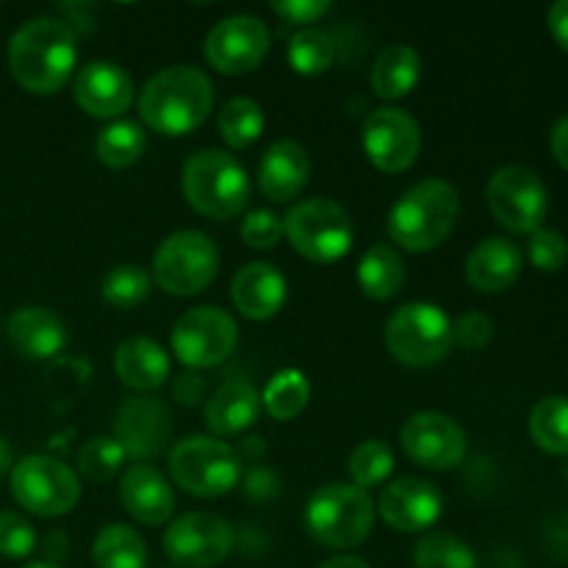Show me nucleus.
I'll list each match as a JSON object with an SVG mask.
<instances>
[{
    "mask_svg": "<svg viewBox=\"0 0 568 568\" xmlns=\"http://www.w3.org/2000/svg\"><path fill=\"white\" fill-rule=\"evenodd\" d=\"M75 33L59 17H37L9 42V70L31 94H55L75 70Z\"/></svg>",
    "mask_w": 568,
    "mask_h": 568,
    "instance_id": "nucleus-1",
    "label": "nucleus"
},
{
    "mask_svg": "<svg viewBox=\"0 0 568 568\" xmlns=\"http://www.w3.org/2000/svg\"><path fill=\"white\" fill-rule=\"evenodd\" d=\"M214 111V83L197 67L175 64L144 83L139 114L164 136H186Z\"/></svg>",
    "mask_w": 568,
    "mask_h": 568,
    "instance_id": "nucleus-2",
    "label": "nucleus"
},
{
    "mask_svg": "<svg viewBox=\"0 0 568 568\" xmlns=\"http://www.w3.org/2000/svg\"><path fill=\"white\" fill-rule=\"evenodd\" d=\"M460 216V197L449 183L422 181L410 186L388 211L394 244L410 253H427L453 233Z\"/></svg>",
    "mask_w": 568,
    "mask_h": 568,
    "instance_id": "nucleus-3",
    "label": "nucleus"
},
{
    "mask_svg": "<svg viewBox=\"0 0 568 568\" xmlns=\"http://www.w3.org/2000/svg\"><path fill=\"white\" fill-rule=\"evenodd\" d=\"M183 194L197 214L233 220L250 200V178L225 150H200L183 164Z\"/></svg>",
    "mask_w": 568,
    "mask_h": 568,
    "instance_id": "nucleus-4",
    "label": "nucleus"
},
{
    "mask_svg": "<svg viewBox=\"0 0 568 568\" xmlns=\"http://www.w3.org/2000/svg\"><path fill=\"white\" fill-rule=\"evenodd\" d=\"M305 527L322 547H358L375 527V503L369 491L353 483H331L322 486L305 505Z\"/></svg>",
    "mask_w": 568,
    "mask_h": 568,
    "instance_id": "nucleus-5",
    "label": "nucleus"
},
{
    "mask_svg": "<svg viewBox=\"0 0 568 568\" xmlns=\"http://www.w3.org/2000/svg\"><path fill=\"white\" fill-rule=\"evenodd\" d=\"M170 475L178 488L200 499L231 491L242 477V460L231 444L216 436H189L170 453Z\"/></svg>",
    "mask_w": 568,
    "mask_h": 568,
    "instance_id": "nucleus-6",
    "label": "nucleus"
},
{
    "mask_svg": "<svg viewBox=\"0 0 568 568\" xmlns=\"http://www.w3.org/2000/svg\"><path fill=\"white\" fill-rule=\"evenodd\" d=\"M386 347L405 366H436L453 347V322L438 305L408 303L388 316Z\"/></svg>",
    "mask_w": 568,
    "mask_h": 568,
    "instance_id": "nucleus-7",
    "label": "nucleus"
},
{
    "mask_svg": "<svg viewBox=\"0 0 568 568\" xmlns=\"http://www.w3.org/2000/svg\"><path fill=\"white\" fill-rule=\"evenodd\" d=\"M216 272H220V250L211 242V236L200 231L172 233L155 250V283L175 297L200 294L211 286Z\"/></svg>",
    "mask_w": 568,
    "mask_h": 568,
    "instance_id": "nucleus-8",
    "label": "nucleus"
},
{
    "mask_svg": "<svg viewBox=\"0 0 568 568\" xmlns=\"http://www.w3.org/2000/svg\"><path fill=\"white\" fill-rule=\"evenodd\" d=\"M283 233L303 258L314 264L338 261L353 244V222L338 203L325 197L303 200L283 220Z\"/></svg>",
    "mask_w": 568,
    "mask_h": 568,
    "instance_id": "nucleus-9",
    "label": "nucleus"
},
{
    "mask_svg": "<svg viewBox=\"0 0 568 568\" xmlns=\"http://www.w3.org/2000/svg\"><path fill=\"white\" fill-rule=\"evenodd\" d=\"M11 497L31 514L64 516L81 499V480L75 471L50 455H28L11 466Z\"/></svg>",
    "mask_w": 568,
    "mask_h": 568,
    "instance_id": "nucleus-10",
    "label": "nucleus"
},
{
    "mask_svg": "<svg viewBox=\"0 0 568 568\" xmlns=\"http://www.w3.org/2000/svg\"><path fill=\"white\" fill-rule=\"evenodd\" d=\"M486 197L494 220L510 233H536L547 220L549 192L530 166L510 164L494 172Z\"/></svg>",
    "mask_w": 568,
    "mask_h": 568,
    "instance_id": "nucleus-11",
    "label": "nucleus"
},
{
    "mask_svg": "<svg viewBox=\"0 0 568 568\" xmlns=\"http://www.w3.org/2000/svg\"><path fill=\"white\" fill-rule=\"evenodd\" d=\"M239 344V327L227 311L200 305L186 311L172 327V349L178 361L192 369L225 364Z\"/></svg>",
    "mask_w": 568,
    "mask_h": 568,
    "instance_id": "nucleus-12",
    "label": "nucleus"
},
{
    "mask_svg": "<svg viewBox=\"0 0 568 568\" xmlns=\"http://www.w3.org/2000/svg\"><path fill=\"white\" fill-rule=\"evenodd\" d=\"M236 547V532L216 514L178 516L164 532V552L183 568H214Z\"/></svg>",
    "mask_w": 568,
    "mask_h": 568,
    "instance_id": "nucleus-13",
    "label": "nucleus"
},
{
    "mask_svg": "<svg viewBox=\"0 0 568 568\" xmlns=\"http://www.w3.org/2000/svg\"><path fill=\"white\" fill-rule=\"evenodd\" d=\"M270 53V31L253 14H233L216 22L205 39V59L222 75L253 72Z\"/></svg>",
    "mask_w": 568,
    "mask_h": 568,
    "instance_id": "nucleus-14",
    "label": "nucleus"
},
{
    "mask_svg": "<svg viewBox=\"0 0 568 568\" xmlns=\"http://www.w3.org/2000/svg\"><path fill=\"white\" fill-rule=\"evenodd\" d=\"M364 150L381 172H405L422 150V128L408 111L375 109L364 122Z\"/></svg>",
    "mask_w": 568,
    "mask_h": 568,
    "instance_id": "nucleus-15",
    "label": "nucleus"
},
{
    "mask_svg": "<svg viewBox=\"0 0 568 568\" xmlns=\"http://www.w3.org/2000/svg\"><path fill=\"white\" fill-rule=\"evenodd\" d=\"M403 449L414 464L425 466L433 471H447L460 466L466 458V442L464 427L455 419L444 414H433V410H422L414 414L403 425Z\"/></svg>",
    "mask_w": 568,
    "mask_h": 568,
    "instance_id": "nucleus-16",
    "label": "nucleus"
},
{
    "mask_svg": "<svg viewBox=\"0 0 568 568\" xmlns=\"http://www.w3.org/2000/svg\"><path fill=\"white\" fill-rule=\"evenodd\" d=\"M116 442L125 458L150 460L159 458L172 438V414L161 399L133 397L122 403L114 422Z\"/></svg>",
    "mask_w": 568,
    "mask_h": 568,
    "instance_id": "nucleus-17",
    "label": "nucleus"
},
{
    "mask_svg": "<svg viewBox=\"0 0 568 568\" xmlns=\"http://www.w3.org/2000/svg\"><path fill=\"white\" fill-rule=\"evenodd\" d=\"M381 516L399 532H425L442 519L444 499L433 483L422 477H399L383 488Z\"/></svg>",
    "mask_w": 568,
    "mask_h": 568,
    "instance_id": "nucleus-18",
    "label": "nucleus"
},
{
    "mask_svg": "<svg viewBox=\"0 0 568 568\" xmlns=\"http://www.w3.org/2000/svg\"><path fill=\"white\" fill-rule=\"evenodd\" d=\"M75 100L87 114L120 116L133 100V81L114 61H89L75 75Z\"/></svg>",
    "mask_w": 568,
    "mask_h": 568,
    "instance_id": "nucleus-19",
    "label": "nucleus"
},
{
    "mask_svg": "<svg viewBox=\"0 0 568 568\" xmlns=\"http://www.w3.org/2000/svg\"><path fill=\"white\" fill-rule=\"evenodd\" d=\"M120 499L128 514L136 521L159 527L172 519L175 510V494L166 477L148 464H136L122 475Z\"/></svg>",
    "mask_w": 568,
    "mask_h": 568,
    "instance_id": "nucleus-20",
    "label": "nucleus"
},
{
    "mask_svg": "<svg viewBox=\"0 0 568 568\" xmlns=\"http://www.w3.org/2000/svg\"><path fill=\"white\" fill-rule=\"evenodd\" d=\"M231 300L247 320L266 322L286 303V277L264 261L242 266L231 283Z\"/></svg>",
    "mask_w": 568,
    "mask_h": 568,
    "instance_id": "nucleus-21",
    "label": "nucleus"
},
{
    "mask_svg": "<svg viewBox=\"0 0 568 568\" xmlns=\"http://www.w3.org/2000/svg\"><path fill=\"white\" fill-rule=\"evenodd\" d=\"M311 178L308 150L297 142H275L258 164V186L272 203H288Z\"/></svg>",
    "mask_w": 568,
    "mask_h": 568,
    "instance_id": "nucleus-22",
    "label": "nucleus"
},
{
    "mask_svg": "<svg viewBox=\"0 0 568 568\" xmlns=\"http://www.w3.org/2000/svg\"><path fill=\"white\" fill-rule=\"evenodd\" d=\"M9 342L20 355L31 361H48L67 344V327L50 308L28 305L9 316Z\"/></svg>",
    "mask_w": 568,
    "mask_h": 568,
    "instance_id": "nucleus-23",
    "label": "nucleus"
},
{
    "mask_svg": "<svg viewBox=\"0 0 568 568\" xmlns=\"http://www.w3.org/2000/svg\"><path fill=\"white\" fill-rule=\"evenodd\" d=\"M525 266V255L510 239L494 236L477 244L466 261V277L483 294H499L514 286Z\"/></svg>",
    "mask_w": 568,
    "mask_h": 568,
    "instance_id": "nucleus-24",
    "label": "nucleus"
},
{
    "mask_svg": "<svg viewBox=\"0 0 568 568\" xmlns=\"http://www.w3.org/2000/svg\"><path fill=\"white\" fill-rule=\"evenodd\" d=\"M261 414V394L253 383L231 381L214 392L205 405V425L216 436H239L255 425Z\"/></svg>",
    "mask_w": 568,
    "mask_h": 568,
    "instance_id": "nucleus-25",
    "label": "nucleus"
},
{
    "mask_svg": "<svg viewBox=\"0 0 568 568\" xmlns=\"http://www.w3.org/2000/svg\"><path fill=\"white\" fill-rule=\"evenodd\" d=\"M114 372L133 392H153L170 377V355L153 338H128L116 347Z\"/></svg>",
    "mask_w": 568,
    "mask_h": 568,
    "instance_id": "nucleus-26",
    "label": "nucleus"
},
{
    "mask_svg": "<svg viewBox=\"0 0 568 568\" xmlns=\"http://www.w3.org/2000/svg\"><path fill=\"white\" fill-rule=\"evenodd\" d=\"M422 78V55L408 44H392L372 67V92L383 100H399L416 89Z\"/></svg>",
    "mask_w": 568,
    "mask_h": 568,
    "instance_id": "nucleus-27",
    "label": "nucleus"
},
{
    "mask_svg": "<svg viewBox=\"0 0 568 568\" xmlns=\"http://www.w3.org/2000/svg\"><path fill=\"white\" fill-rule=\"evenodd\" d=\"M358 283L366 297L392 300L405 286V264L399 253L388 244H375L366 250L358 264Z\"/></svg>",
    "mask_w": 568,
    "mask_h": 568,
    "instance_id": "nucleus-28",
    "label": "nucleus"
},
{
    "mask_svg": "<svg viewBox=\"0 0 568 568\" xmlns=\"http://www.w3.org/2000/svg\"><path fill=\"white\" fill-rule=\"evenodd\" d=\"M92 560L98 568H144L148 544L133 527L109 525L94 538Z\"/></svg>",
    "mask_w": 568,
    "mask_h": 568,
    "instance_id": "nucleus-29",
    "label": "nucleus"
},
{
    "mask_svg": "<svg viewBox=\"0 0 568 568\" xmlns=\"http://www.w3.org/2000/svg\"><path fill=\"white\" fill-rule=\"evenodd\" d=\"M530 436L549 455H568V397H544L530 410Z\"/></svg>",
    "mask_w": 568,
    "mask_h": 568,
    "instance_id": "nucleus-30",
    "label": "nucleus"
},
{
    "mask_svg": "<svg viewBox=\"0 0 568 568\" xmlns=\"http://www.w3.org/2000/svg\"><path fill=\"white\" fill-rule=\"evenodd\" d=\"M308 377L300 369H283L277 375H272V381L266 383L264 394H261V405H264L272 419L288 422L303 414L305 405H308Z\"/></svg>",
    "mask_w": 568,
    "mask_h": 568,
    "instance_id": "nucleus-31",
    "label": "nucleus"
},
{
    "mask_svg": "<svg viewBox=\"0 0 568 568\" xmlns=\"http://www.w3.org/2000/svg\"><path fill=\"white\" fill-rule=\"evenodd\" d=\"M144 148H148V136L144 128L131 120L111 122L100 131L98 136V159L111 170H125L142 159Z\"/></svg>",
    "mask_w": 568,
    "mask_h": 568,
    "instance_id": "nucleus-32",
    "label": "nucleus"
},
{
    "mask_svg": "<svg viewBox=\"0 0 568 568\" xmlns=\"http://www.w3.org/2000/svg\"><path fill=\"white\" fill-rule=\"evenodd\" d=\"M264 111H261V105L250 98H233L231 103L222 105V111L216 114L220 136L236 150L250 148L253 142H258L261 133H264Z\"/></svg>",
    "mask_w": 568,
    "mask_h": 568,
    "instance_id": "nucleus-33",
    "label": "nucleus"
},
{
    "mask_svg": "<svg viewBox=\"0 0 568 568\" xmlns=\"http://www.w3.org/2000/svg\"><path fill=\"white\" fill-rule=\"evenodd\" d=\"M333 59H336V44L325 31L305 28V31L294 33L288 42V64L300 75H322L331 70Z\"/></svg>",
    "mask_w": 568,
    "mask_h": 568,
    "instance_id": "nucleus-34",
    "label": "nucleus"
},
{
    "mask_svg": "<svg viewBox=\"0 0 568 568\" xmlns=\"http://www.w3.org/2000/svg\"><path fill=\"white\" fill-rule=\"evenodd\" d=\"M347 469L349 477H353V486L364 488V491L383 486V483L388 480V475L394 471L392 447H388L386 442H381V438L358 444V447L353 449V455H349Z\"/></svg>",
    "mask_w": 568,
    "mask_h": 568,
    "instance_id": "nucleus-35",
    "label": "nucleus"
},
{
    "mask_svg": "<svg viewBox=\"0 0 568 568\" xmlns=\"http://www.w3.org/2000/svg\"><path fill=\"white\" fill-rule=\"evenodd\" d=\"M414 568H477L475 552L449 532H427L414 549Z\"/></svg>",
    "mask_w": 568,
    "mask_h": 568,
    "instance_id": "nucleus-36",
    "label": "nucleus"
},
{
    "mask_svg": "<svg viewBox=\"0 0 568 568\" xmlns=\"http://www.w3.org/2000/svg\"><path fill=\"white\" fill-rule=\"evenodd\" d=\"M150 275L136 264H120L103 277L100 283V294L109 305L114 308H136L139 303H144L150 294Z\"/></svg>",
    "mask_w": 568,
    "mask_h": 568,
    "instance_id": "nucleus-37",
    "label": "nucleus"
},
{
    "mask_svg": "<svg viewBox=\"0 0 568 568\" xmlns=\"http://www.w3.org/2000/svg\"><path fill=\"white\" fill-rule=\"evenodd\" d=\"M122 460H125V453H122L116 438H89V442L78 449V475L87 477L89 483H105L122 469Z\"/></svg>",
    "mask_w": 568,
    "mask_h": 568,
    "instance_id": "nucleus-38",
    "label": "nucleus"
},
{
    "mask_svg": "<svg viewBox=\"0 0 568 568\" xmlns=\"http://www.w3.org/2000/svg\"><path fill=\"white\" fill-rule=\"evenodd\" d=\"M37 549V530L26 516L14 510L0 514V555L9 560H22Z\"/></svg>",
    "mask_w": 568,
    "mask_h": 568,
    "instance_id": "nucleus-39",
    "label": "nucleus"
},
{
    "mask_svg": "<svg viewBox=\"0 0 568 568\" xmlns=\"http://www.w3.org/2000/svg\"><path fill=\"white\" fill-rule=\"evenodd\" d=\"M527 253H530V261L536 270L558 272L568 261V242L564 233L538 227L536 233H530V247H527Z\"/></svg>",
    "mask_w": 568,
    "mask_h": 568,
    "instance_id": "nucleus-40",
    "label": "nucleus"
},
{
    "mask_svg": "<svg viewBox=\"0 0 568 568\" xmlns=\"http://www.w3.org/2000/svg\"><path fill=\"white\" fill-rule=\"evenodd\" d=\"M283 236V220L272 211H253L242 222V239L253 250H272Z\"/></svg>",
    "mask_w": 568,
    "mask_h": 568,
    "instance_id": "nucleus-41",
    "label": "nucleus"
},
{
    "mask_svg": "<svg viewBox=\"0 0 568 568\" xmlns=\"http://www.w3.org/2000/svg\"><path fill=\"white\" fill-rule=\"evenodd\" d=\"M494 338V322L480 311H469L453 325V342L464 349H483Z\"/></svg>",
    "mask_w": 568,
    "mask_h": 568,
    "instance_id": "nucleus-42",
    "label": "nucleus"
},
{
    "mask_svg": "<svg viewBox=\"0 0 568 568\" xmlns=\"http://www.w3.org/2000/svg\"><path fill=\"white\" fill-rule=\"evenodd\" d=\"M272 9L292 26H311L331 11V3L327 0H275Z\"/></svg>",
    "mask_w": 568,
    "mask_h": 568,
    "instance_id": "nucleus-43",
    "label": "nucleus"
},
{
    "mask_svg": "<svg viewBox=\"0 0 568 568\" xmlns=\"http://www.w3.org/2000/svg\"><path fill=\"white\" fill-rule=\"evenodd\" d=\"M172 397L183 408H192L200 399H205V381L197 372H186V375H178L172 383Z\"/></svg>",
    "mask_w": 568,
    "mask_h": 568,
    "instance_id": "nucleus-44",
    "label": "nucleus"
},
{
    "mask_svg": "<svg viewBox=\"0 0 568 568\" xmlns=\"http://www.w3.org/2000/svg\"><path fill=\"white\" fill-rule=\"evenodd\" d=\"M549 31H552L555 42L568 53V0H558L549 9Z\"/></svg>",
    "mask_w": 568,
    "mask_h": 568,
    "instance_id": "nucleus-45",
    "label": "nucleus"
},
{
    "mask_svg": "<svg viewBox=\"0 0 568 568\" xmlns=\"http://www.w3.org/2000/svg\"><path fill=\"white\" fill-rule=\"evenodd\" d=\"M549 144H552L555 161L568 172V114L555 122L552 133H549Z\"/></svg>",
    "mask_w": 568,
    "mask_h": 568,
    "instance_id": "nucleus-46",
    "label": "nucleus"
},
{
    "mask_svg": "<svg viewBox=\"0 0 568 568\" xmlns=\"http://www.w3.org/2000/svg\"><path fill=\"white\" fill-rule=\"evenodd\" d=\"M320 568H372V566L366 564V560L353 558V555H338V558L325 560Z\"/></svg>",
    "mask_w": 568,
    "mask_h": 568,
    "instance_id": "nucleus-47",
    "label": "nucleus"
},
{
    "mask_svg": "<svg viewBox=\"0 0 568 568\" xmlns=\"http://www.w3.org/2000/svg\"><path fill=\"white\" fill-rule=\"evenodd\" d=\"M11 469V447L6 438H0V477Z\"/></svg>",
    "mask_w": 568,
    "mask_h": 568,
    "instance_id": "nucleus-48",
    "label": "nucleus"
},
{
    "mask_svg": "<svg viewBox=\"0 0 568 568\" xmlns=\"http://www.w3.org/2000/svg\"><path fill=\"white\" fill-rule=\"evenodd\" d=\"M26 568H59L55 564H48V560H44V564H28Z\"/></svg>",
    "mask_w": 568,
    "mask_h": 568,
    "instance_id": "nucleus-49",
    "label": "nucleus"
}]
</instances>
